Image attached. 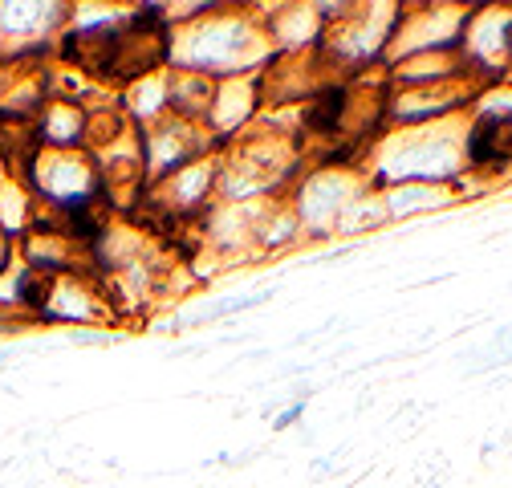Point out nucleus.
<instances>
[{
	"label": "nucleus",
	"instance_id": "obj_2",
	"mask_svg": "<svg viewBox=\"0 0 512 488\" xmlns=\"http://www.w3.org/2000/svg\"><path fill=\"white\" fill-rule=\"evenodd\" d=\"M5 261H9V244H5V236H0V269H5Z\"/></svg>",
	"mask_w": 512,
	"mask_h": 488
},
{
	"label": "nucleus",
	"instance_id": "obj_1",
	"mask_svg": "<svg viewBox=\"0 0 512 488\" xmlns=\"http://www.w3.org/2000/svg\"><path fill=\"white\" fill-rule=\"evenodd\" d=\"M301 411H305V407H301V403H297V407H289V411H285V415H277V432H281V427H293V423H297V419H301Z\"/></svg>",
	"mask_w": 512,
	"mask_h": 488
}]
</instances>
